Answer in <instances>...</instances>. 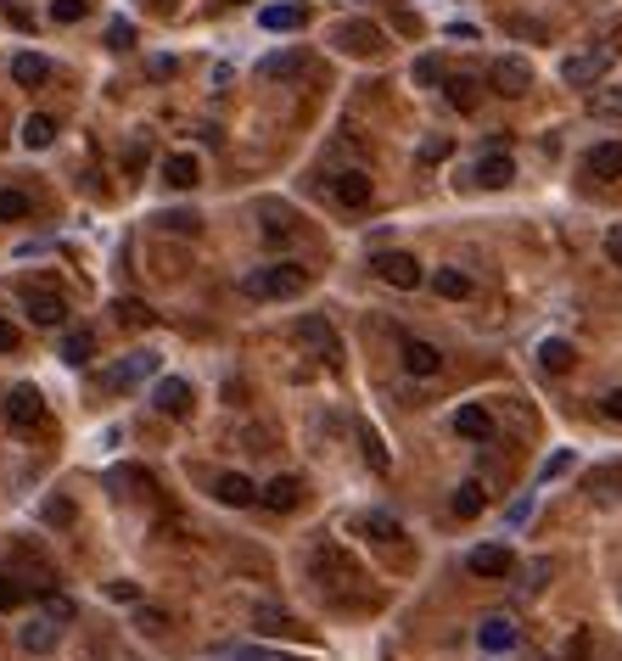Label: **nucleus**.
Wrapping results in <instances>:
<instances>
[{"label":"nucleus","mask_w":622,"mask_h":661,"mask_svg":"<svg viewBox=\"0 0 622 661\" xmlns=\"http://www.w3.org/2000/svg\"><path fill=\"white\" fill-rule=\"evenodd\" d=\"M309 577L326 594H342V600H359V594H365V566H359L342 544H331V538L309 549Z\"/></svg>","instance_id":"1"},{"label":"nucleus","mask_w":622,"mask_h":661,"mask_svg":"<svg viewBox=\"0 0 622 661\" xmlns=\"http://www.w3.org/2000/svg\"><path fill=\"white\" fill-rule=\"evenodd\" d=\"M241 292L247 297H303L309 292V269L303 264H264L241 281Z\"/></svg>","instance_id":"2"},{"label":"nucleus","mask_w":622,"mask_h":661,"mask_svg":"<svg viewBox=\"0 0 622 661\" xmlns=\"http://www.w3.org/2000/svg\"><path fill=\"white\" fill-rule=\"evenodd\" d=\"M611 62H617V45H589V51H578V57L561 62V79L572 90H594L611 73Z\"/></svg>","instance_id":"3"},{"label":"nucleus","mask_w":622,"mask_h":661,"mask_svg":"<svg viewBox=\"0 0 622 661\" xmlns=\"http://www.w3.org/2000/svg\"><path fill=\"white\" fill-rule=\"evenodd\" d=\"M331 45H337V51H348V57H376V51H382V29H376V23H365V17H348V23H337V29H331Z\"/></svg>","instance_id":"4"},{"label":"nucleus","mask_w":622,"mask_h":661,"mask_svg":"<svg viewBox=\"0 0 622 661\" xmlns=\"http://www.w3.org/2000/svg\"><path fill=\"white\" fill-rule=\"evenodd\" d=\"M6 426H12V432H34V426H45L40 387H12V393H6Z\"/></svg>","instance_id":"5"},{"label":"nucleus","mask_w":622,"mask_h":661,"mask_svg":"<svg viewBox=\"0 0 622 661\" xmlns=\"http://www.w3.org/2000/svg\"><path fill=\"white\" fill-rule=\"evenodd\" d=\"M370 269H376V275H382L393 292H415V286L426 281V269L415 264L410 253H376V258H370Z\"/></svg>","instance_id":"6"},{"label":"nucleus","mask_w":622,"mask_h":661,"mask_svg":"<svg viewBox=\"0 0 622 661\" xmlns=\"http://www.w3.org/2000/svg\"><path fill=\"white\" fill-rule=\"evenodd\" d=\"M331 197H337L342 208H370V197H376V180H370L365 169H342V174H331Z\"/></svg>","instance_id":"7"},{"label":"nucleus","mask_w":622,"mask_h":661,"mask_svg":"<svg viewBox=\"0 0 622 661\" xmlns=\"http://www.w3.org/2000/svg\"><path fill=\"white\" fill-rule=\"evenodd\" d=\"M488 79H494L499 96H527V90H533V68H527V57H499Z\"/></svg>","instance_id":"8"},{"label":"nucleus","mask_w":622,"mask_h":661,"mask_svg":"<svg viewBox=\"0 0 622 661\" xmlns=\"http://www.w3.org/2000/svg\"><path fill=\"white\" fill-rule=\"evenodd\" d=\"M297 342H303V348H314L320 359H331V365L342 359V342H337V331H331L326 320H314V314H303V320H297Z\"/></svg>","instance_id":"9"},{"label":"nucleus","mask_w":622,"mask_h":661,"mask_svg":"<svg viewBox=\"0 0 622 661\" xmlns=\"http://www.w3.org/2000/svg\"><path fill=\"white\" fill-rule=\"evenodd\" d=\"M398 359H404L410 376H438V370H443V348H432V342H421V337L398 342Z\"/></svg>","instance_id":"10"},{"label":"nucleus","mask_w":622,"mask_h":661,"mask_svg":"<svg viewBox=\"0 0 622 661\" xmlns=\"http://www.w3.org/2000/svg\"><path fill=\"white\" fill-rule=\"evenodd\" d=\"M157 365H163V359H157V353H129L124 365H118L113 376H107V387H113V393H124V387H135V381L157 376Z\"/></svg>","instance_id":"11"},{"label":"nucleus","mask_w":622,"mask_h":661,"mask_svg":"<svg viewBox=\"0 0 622 661\" xmlns=\"http://www.w3.org/2000/svg\"><path fill=\"white\" fill-rule=\"evenodd\" d=\"M471 180H477L482 191H505V185L516 180V163H510L505 152H488V157L477 163V169H471Z\"/></svg>","instance_id":"12"},{"label":"nucleus","mask_w":622,"mask_h":661,"mask_svg":"<svg viewBox=\"0 0 622 661\" xmlns=\"http://www.w3.org/2000/svg\"><path fill=\"white\" fill-rule=\"evenodd\" d=\"M454 432L471 437V443H488V437H494V415H488L482 404H460L454 409Z\"/></svg>","instance_id":"13"},{"label":"nucleus","mask_w":622,"mask_h":661,"mask_svg":"<svg viewBox=\"0 0 622 661\" xmlns=\"http://www.w3.org/2000/svg\"><path fill=\"white\" fill-rule=\"evenodd\" d=\"M45 79H51V62H45L40 51H17V57H12V85H23V90H40Z\"/></svg>","instance_id":"14"},{"label":"nucleus","mask_w":622,"mask_h":661,"mask_svg":"<svg viewBox=\"0 0 622 661\" xmlns=\"http://www.w3.org/2000/svg\"><path fill=\"white\" fill-rule=\"evenodd\" d=\"M583 169H589L594 180H622V141H600L583 157Z\"/></svg>","instance_id":"15"},{"label":"nucleus","mask_w":622,"mask_h":661,"mask_svg":"<svg viewBox=\"0 0 622 661\" xmlns=\"http://www.w3.org/2000/svg\"><path fill=\"white\" fill-rule=\"evenodd\" d=\"M466 566H471L477 577H505V572H510V549H505V544H477V549L466 555Z\"/></svg>","instance_id":"16"},{"label":"nucleus","mask_w":622,"mask_h":661,"mask_svg":"<svg viewBox=\"0 0 622 661\" xmlns=\"http://www.w3.org/2000/svg\"><path fill=\"white\" fill-rule=\"evenodd\" d=\"M538 365L550 370V376H566V370L578 365V348H572L566 337H544L538 342Z\"/></svg>","instance_id":"17"},{"label":"nucleus","mask_w":622,"mask_h":661,"mask_svg":"<svg viewBox=\"0 0 622 661\" xmlns=\"http://www.w3.org/2000/svg\"><path fill=\"white\" fill-rule=\"evenodd\" d=\"M152 404L163 409V415H185V409H191V381L163 376V381H157V393H152Z\"/></svg>","instance_id":"18"},{"label":"nucleus","mask_w":622,"mask_h":661,"mask_svg":"<svg viewBox=\"0 0 622 661\" xmlns=\"http://www.w3.org/2000/svg\"><path fill=\"white\" fill-rule=\"evenodd\" d=\"M23 309H29L34 325H62V320H68V303H62L57 292H29V297H23Z\"/></svg>","instance_id":"19"},{"label":"nucleus","mask_w":622,"mask_h":661,"mask_svg":"<svg viewBox=\"0 0 622 661\" xmlns=\"http://www.w3.org/2000/svg\"><path fill=\"white\" fill-rule=\"evenodd\" d=\"M258 499H264L275 516H281V510H297V505H303V482H297V477H275L264 493H258Z\"/></svg>","instance_id":"20"},{"label":"nucleus","mask_w":622,"mask_h":661,"mask_svg":"<svg viewBox=\"0 0 622 661\" xmlns=\"http://www.w3.org/2000/svg\"><path fill=\"white\" fill-rule=\"evenodd\" d=\"M258 23H264L269 34H292V29H303V23H309V6H264V12H258Z\"/></svg>","instance_id":"21"},{"label":"nucleus","mask_w":622,"mask_h":661,"mask_svg":"<svg viewBox=\"0 0 622 661\" xmlns=\"http://www.w3.org/2000/svg\"><path fill=\"white\" fill-rule=\"evenodd\" d=\"M197 180H202V169H197V157L191 152H174L169 163H163V185H174V191H191Z\"/></svg>","instance_id":"22"},{"label":"nucleus","mask_w":622,"mask_h":661,"mask_svg":"<svg viewBox=\"0 0 622 661\" xmlns=\"http://www.w3.org/2000/svg\"><path fill=\"white\" fill-rule=\"evenodd\" d=\"M477 645L494 650V656H499V650H510V645H516V622H510V617H488L477 628Z\"/></svg>","instance_id":"23"},{"label":"nucleus","mask_w":622,"mask_h":661,"mask_svg":"<svg viewBox=\"0 0 622 661\" xmlns=\"http://www.w3.org/2000/svg\"><path fill=\"white\" fill-rule=\"evenodd\" d=\"M213 493H219V505H253V499H258V488H253V482H247V477H241V471H230V477H219V482H213Z\"/></svg>","instance_id":"24"},{"label":"nucleus","mask_w":622,"mask_h":661,"mask_svg":"<svg viewBox=\"0 0 622 661\" xmlns=\"http://www.w3.org/2000/svg\"><path fill=\"white\" fill-rule=\"evenodd\" d=\"M264 79H303V73H309V57H303V51H281V57H264Z\"/></svg>","instance_id":"25"},{"label":"nucleus","mask_w":622,"mask_h":661,"mask_svg":"<svg viewBox=\"0 0 622 661\" xmlns=\"http://www.w3.org/2000/svg\"><path fill=\"white\" fill-rule=\"evenodd\" d=\"M51 141H57V118H51V113H34L29 124H23V146H29V152H45Z\"/></svg>","instance_id":"26"},{"label":"nucleus","mask_w":622,"mask_h":661,"mask_svg":"<svg viewBox=\"0 0 622 661\" xmlns=\"http://www.w3.org/2000/svg\"><path fill=\"white\" fill-rule=\"evenodd\" d=\"M432 292L449 297V303H460V297H471V275L466 269H438V275H432Z\"/></svg>","instance_id":"27"},{"label":"nucleus","mask_w":622,"mask_h":661,"mask_svg":"<svg viewBox=\"0 0 622 661\" xmlns=\"http://www.w3.org/2000/svg\"><path fill=\"white\" fill-rule=\"evenodd\" d=\"M29 213H34L29 191H17V185H6V191H0V225H17V219H29Z\"/></svg>","instance_id":"28"},{"label":"nucleus","mask_w":622,"mask_h":661,"mask_svg":"<svg viewBox=\"0 0 622 661\" xmlns=\"http://www.w3.org/2000/svg\"><path fill=\"white\" fill-rule=\"evenodd\" d=\"M443 96H449V107H460V113L477 107V85H471L466 73H449V79H443Z\"/></svg>","instance_id":"29"},{"label":"nucleus","mask_w":622,"mask_h":661,"mask_svg":"<svg viewBox=\"0 0 622 661\" xmlns=\"http://www.w3.org/2000/svg\"><path fill=\"white\" fill-rule=\"evenodd\" d=\"M62 359H68V365H90V359H96V337H90V331H68V337H62Z\"/></svg>","instance_id":"30"},{"label":"nucleus","mask_w":622,"mask_h":661,"mask_svg":"<svg viewBox=\"0 0 622 661\" xmlns=\"http://www.w3.org/2000/svg\"><path fill=\"white\" fill-rule=\"evenodd\" d=\"M365 533L382 538V544H398V538H404V527H398V516H387V510H370V516H365Z\"/></svg>","instance_id":"31"},{"label":"nucleus","mask_w":622,"mask_h":661,"mask_svg":"<svg viewBox=\"0 0 622 661\" xmlns=\"http://www.w3.org/2000/svg\"><path fill=\"white\" fill-rule=\"evenodd\" d=\"M23 650H34V656L57 650V628H51V622H29V628H23Z\"/></svg>","instance_id":"32"},{"label":"nucleus","mask_w":622,"mask_h":661,"mask_svg":"<svg viewBox=\"0 0 622 661\" xmlns=\"http://www.w3.org/2000/svg\"><path fill=\"white\" fill-rule=\"evenodd\" d=\"M477 510H482V482H460V488H454V516L471 521Z\"/></svg>","instance_id":"33"},{"label":"nucleus","mask_w":622,"mask_h":661,"mask_svg":"<svg viewBox=\"0 0 622 661\" xmlns=\"http://www.w3.org/2000/svg\"><path fill=\"white\" fill-rule=\"evenodd\" d=\"M410 79H415V85H443V79H449V68H443L438 57H421V62L410 68Z\"/></svg>","instance_id":"34"},{"label":"nucleus","mask_w":622,"mask_h":661,"mask_svg":"<svg viewBox=\"0 0 622 661\" xmlns=\"http://www.w3.org/2000/svg\"><path fill=\"white\" fill-rule=\"evenodd\" d=\"M113 314H118L124 325H146V320H152V309H146L141 297H118V303H113Z\"/></svg>","instance_id":"35"},{"label":"nucleus","mask_w":622,"mask_h":661,"mask_svg":"<svg viewBox=\"0 0 622 661\" xmlns=\"http://www.w3.org/2000/svg\"><path fill=\"white\" fill-rule=\"evenodd\" d=\"M29 583H23V577H0V611H12V605H23L29 600Z\"/></svg>","instance_id":"36"},{"label":"nucleus","mask_w":622,"mask_h":661,"mask_svg":"<svg viewBox=\"0 0 622 661\" xmlns=\"http://www.w3.org/2000/svg\"><path fill=\"white\" fill-rule=\"evenodd\" d=\"M85 12H90V0H51V17H57V23H79Z\"/></svg>","instance_id":"37"},{"label":"nucleus","mask_w":622,"mask_h":661,"mask_svg":"<svg viewBox=\"0 0 622 661\" xmlns=\"http://www.w3.org/2000/svg\"><path fill=\"white\" fill-rule=\"evenodd\" d=\"M566 471H572V454H550V460H544V465H538V482H555V477H566Z\"/></svg>","instance_id":"38"},{"label":"nucleus","mask_w":622,"mask_h":661,"mask_svg":"<svg viewBox=\"0 0 622 661\" xmlns=\"http://www.w3.org/2000/svg\"><path fill=\"white\" fill-rule=\"evenodd\" d=\"M45 605H51V622H73V617H79V605H73L68 594H57V589L45 594Z\"/></svg>","instance_id":"39"},{"label":"nucleus","mask_w":622,"mask_h":661,"mask_svg":"<svg viewBox=\"0 0 622 661\" xmlns=\"http://www.w3.org/2000/svg\"><path fill=\"white\" fill-rule=\"evenodd\" d=\"M594 113H600V118H622V85L606 90V96H594Z\"/></svg>","instance_id":"40"},{"label":"nucleus","mask_w":622,"mask_h":661,"mask_svg":"<svg viewBox=\"0 0 622 661\" xmlns=\"http://www.w3.org/2000/svg\"><path fill=\"white\" fill-rule=\"evenodd\" d=\"M258 628H264V633H281V628H292V617H286V611H269V605H264V611H258Z\"/></svg>","instance_id":"41"},{"label":"nucleus","mask_w":622,"mask_h":661,"mask_svg":"<svg viewBox=\"0 0 622 661\" xmlns=\"http://www.w3.org/2000/svg\"><path fill=\"white\" fill-rule=\"evenodd\" d=\"M107 45H113V51H129V45H135V29H129L124 17H118L113 29H107Z\"/></svg>","instance_id":"42"},{"label":"nucleus","mask_w":622,"mask_h":661,"mask_svg":"<svg viewBox=\"0 0 622 661\" xmlns=\"http://www.w3.org/2000/svg\"><path fill=\"white\" fill-rule=\"evenodd\" d=\"M45 521H51V527H68V521H73V505H68V499H51V505H45Z\"/></svg>","instance_id":"43"},{"label":"nucleus","mask_w":622,"mask_h":661,"mask_svg":"<svg viewBox=\"0 0 622 661\" xmlns=\"http://www.w3.org/2000/svg\"><path fill=\"white\" fill-rule=\"evenodd\" d=\"M600 415H606V421H622V387H611V393L600 398Z\"/></svg>","instance_id":"44"},{"label":"nucleus","mask_w":622,"mask_h":661,"mask_svg":"<svg viewBox=\"0 0 622 661\" xmlns=\"http://www.w3.org/2000/svg\"><path fill=\"white\" fill-rule=\"evenodd\" d=\"M17 342H23V337H17V325L0 320V353H17Z\"/></svg>","instance_id":"45"},{"label":"nucleus","mask_w":622,"mask_h":661,"mask_svg":"<svg viewBox=\"0 0 622 661\" xmlns=\"http://www.w3.org/2000/svg\"><path fill=\"white\" fill-rule=\"evenodd\" d=\"M606 258L622 269V225H611V236H606Z\"/></svg>","instance_id":"46"},{"label":"nucleus","mask_w":622,"mask_h":661,"mask_svg":"<svg viewBox=\"0 0 622 661\" xmlns=\"http://www.w3.org/2000/svg\"><path fill=\"white\" fill-rule=\"evenodd\" d=\"M163 225L169 230H197V213H163Z\"/></svg>","instance_id":"47"},{"label":"nucleus","mask_w":622,"mask_h":661,"mask_svg":"<svg viewBox=\"0 0 622 661\" xmlns=\"http://www.w3.org/2000/svg\"><path fill=\"white\" fill-rule=\"evenodd\" d=\"M421 157H426V163H443V157H449V141H426Z\"/></svg>","instance_id":"48"},{"label":"nucleus","mask_w":622,"mask_h":661,"mask_svg":"<svg viewBox=\"0 0 622 661\" xmlns=\"http://www.w3.org/2000/svg\"><path fill=\"white\" fill-rule=\"evenodd\" d=\"M527 516H533V499H516V505H510V527H522Z\"/></svg>","instance_id":"49"},{"label":"nucleus","mask_w":622,"mask_h":661,"mask_svg":"<svg viewBox=\"0 0 622 661\" xmlns=\"http://www.w3.org/2000/svg\"><path fill=\"white\" fill-rule=\"evenodd\" d=\"M141 628H169V617H163V611H152V605H141Z\"/></svg>","instance_id":"50"},{"label":"nucleus","mask_w":622,"mask_h":661,"mask_svg":"<svg viewBox=\"0 0 622 661\" xmlns=\"http://www.w3.org/2000/svg\"><path fill=\"white\" fill-rule=\"evenodd\" d=\"M157 6H180V0H157Z\"/></svg>","instance_id":"51"}]
</instances>
